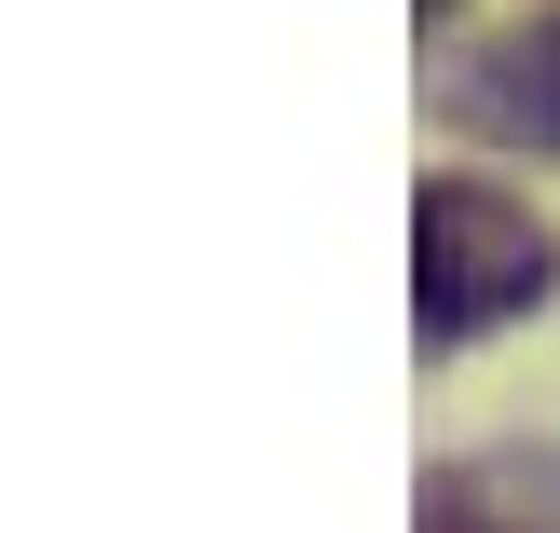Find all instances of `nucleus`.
<instances>
[{
    "label": "nucleus",
    "mask_w": 560,
    "mask_h": 533,
    "mask_svg": "<svg viewBox=\"0 0 560 533\" xmlns=\"http://www.w3.org/2000/svg\"><path fill=\"white\" fill-rule=\"evenodd\" d=\"M560 288V233L520 192L492 178H424V206H410V315H424V343H492L506 315H534Z\"/></svg>",
    "instance_id": "1"
},
{
    "label": "nucleus",
    "mask_w": 560,
    "mask_h": 533,
    "mask_svg": "<svg viewBox=\"0 0 560 533\" xmlns=\"http://www.w3.org/2000/svg\"><path fill=\"white\" fill-rule=\"evenodd\" d=\"M452 109H465V124L492 137V151H534V164H560V14L506 27L492 55H465Z\"/></svg>",
    "instance_id": "2"
},
{
    "label": "nucleus",
    "mask_w": 560,
    "mask_h": 533,
    "mask_svg": "<svg viewBox=\"0 0 560 533\" xmlns=\"http://www.w3.org/2000/svg\"><path fill=\"white\" fill-rule=\"evenodd\" d=\"M424 533H506V520H492V507H465V493H438V507H424Z\"/></svg>",
    "instance_id": "3"
},
{
    "label": "nucleus",
    "mask_w": 560,
    "mask_h": 533,
    "mask_svg": "<svg viewBox=\"0 0 560 533\" xmlns=\"http://www.w3.org/2000/svg\"><path fill=\"white\" fill-rule=\"evenodd\" d=\"M424 14H465V0H424Z\"/></svg>",
    "instance_id": "4"
}]
</instances>
